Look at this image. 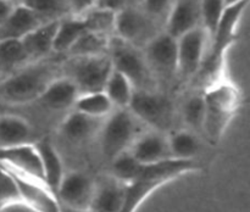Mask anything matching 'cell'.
<instances>
[{"mask_svg":"<svg viewBox=\"0 0 250 212\" xmlns=\"http://www.w3.org/2000/svg\"><path fill=\"white\" fill-rule=\"evenodd\" d=\"M128 109L149 128L166 133L172 127L175 118L173 104L158 89L134 90Z\"/></svg>","mask_w":250,"mask_h":212,"instance_id":"5b68a950","label":"cell"},{"mask_svg":"<svg viewBox=\"0 0 250 212\" xmlns=\"http://www.w3.org/2000/svg\"><path fill=\"white\" fill-rule=\"evenodd\" d=\"M127 6V0H95L94 7L117 14Z\"/></svg>","mask_w":250,"mask_h":212,"instance_id":"d590c367","label":"cell"},{"mask_svg":"<svg viewBox=\"0 0 250 212\" xmlns=\"http://www.w3.org/2000/svg\"><path fill=\"white\" fill-rule=\"evenodd\" d=\"M45 21L60 19L71 15L67 0H23L22 2Z\"/></svg>","mask_w":250,"mask_h":212,"instance_id":"4dcf8cb0","label":"cell"},{"mask_svg":"<svg viewBox=\"0 0 250 212\" xmlns=\"http://www.w3.org/2000/svg\"><path fill=\"white\" fill-rule=\"evenodd\" d=\"M29 62L21 39H0V75L2 78Z\"/></svg>","mask_w":250,"mask_h":212,"instance_id":"cb8c5ba5","label":"cell"},{"mask_svg":"<svg viewBox=\"0 0 250 212\" xmlns=\"http://www.w3.org/2000/svg\"><path fill=\"white\" fill-rule=\"evenodd\" d=\"M61 212H89V211H88V210H75V209H70V207L61 206Z\"/></svg>","mask_w":250,"mask_h":212,"instance_id":"74e56055","label":"cell"},{"mask_svg":"<svg viewBox=\"0 0 250 212\" xmlns=\"http://www.w3.org/2000/svg\"><path fill=\"white\" fill-rule=\"evenodd\" d=\"M171 157L176 160L198 161L203 151L202 136L190 129H178L167 134Z\"/></svg>","mask_w":250,"mask_h":212,"instance_id":"7402d4cb","label":"cell"},{"mask_svg":"<svg viewBox=\"0 0 250 212\" xmlns=\"http://www.w3.org/2000/svg\"><path fill=\"white\" fill-rule=\"evenodd\" d=\"M127 184L112 175L95 182L89 212H121L126 197Z\"/></svg>","mask_w":250,"mask_h":212,"instance_id":"5bb4252c","label":"cell"},{"mask_svg":"<svg viewBox=\"0 0 250 212\" xmlns=\"http://www.w3.org/2000/svg\"><path fill=\"white\" fill-rule=\"evenodd\" d=\"M54 78L55 68L50 65L41 61L29 62L0 80V99L11 104L37 101Z\"/></svg>","mask_w":250,"mask_h":212,"instance_id":"7a4b0ae2","label":"cell"},{"mask_svg":"<svg viewBox=\"0 0 250 212\" xmlns=\"http://www.w3.org/2000/svg\"><path fill=\"white\" fill-rule=\"evenodd\" d=\"M58 24L59 19L46 21L21 39L31 62L42 61L53 53Z\"/></svg>","mask_w":250,"mask_h":212,"instance_id":"ffe728a7","label":"cell"},{"mask_svg":"<svg viewBox=\"0 0 250 212\" xmlns=\"http://www.w3.org/2000/svg\"><path fill=\"white\" fill-rule=\"evenodd\" d=\"M21 205V196H20L19 187L14 174L0 163V210L6 207Z\"/></svg>","mask_w":250,"mask_h":212,"instance_id":"d6a6232c","label":"cell"},{"mask_svg":"<svg viewBox=\"0 0 250 212\" xmlns=\"http://www.w3.org/2000/svg\"><path fill=\"white\" fill-rule=\"evenodd\" d=\"M110 40H111V37H107L105 34L95 33V32L85 31L78 38L75 45L71 48L68 54L71 55V58L107 54L109 53Z\"/></svg>","mask_w":250,"mask_h":212,"instance_id":"4316f807","label":"cell"},{"mask_svg":"<svg viewBox=\"0 0 250 212\" xmlns=\"http://www.w3.org/2000/svg\"><path fill=\"white\" fill-rule=\"evenodd\" d=\"M2 79V76L1 75H0V80H1Z\"/></svg>","mask_w":250,"mask_h":212,"instance_id":"60d3db41","label":"cell"},{"mask_svg":"<svg viewBox=\"0 0 250 212\" xmlns=\"http://www.w3.org/2000/svg\"><path fill=\"white\" fill-rule=\"evenodd\" d=\"M16 5L14 2L9 1V0H0V24L4 23L6 21L7 17L10 16L12 11H14Z\"/></svg>","mask_w":250,"mask_h":212,"instance_id":"8d00e7d4","label":"cell"},{"mask_svg":"<svg viewBox=\"0 0 250 212\" xmlns=\"http://www.w3.org/2000/svg\"><path fill=\"white\" fill-rule=\"evenodd\" d=\"M237 1H241V0H226V4L231 5V4H234V2H237Z\"/></svg>","mask_w":250,"mask_h":212,"instance_id":"ab89813d","label":"cell"},{"mask_svg":"<svg viewBox=\"0 0 250 212\" xmlns=\"http://www.w3.org/2000/svg\"><path fill=\"white\" fill-rule=\"evenodd\" d=\"M0 163L14 172L44 182L41 157L34 143L0 149Z\"/></svg>","mask_w":250,"mask_h":212,"instance_id":"7c38bea8","label":"cell"},{"mask_svg":"<svg viewBox=\"0 0 250 212\" xmlns=\"http://www.w3.org/2000/svg\"><path fill=\"white\" fill-rule=\"evenodd\" d=\"M33 143L38 150L39 157H41L44 183L56 195L59 185H60L61 180L66 173L62 157L60 156V153L49 136H44V138L38 139Z\"/></svg>","mask_w":250,"mask_h":212,"instance_id":"e0dca14e","label":"cell"},{"mask_svg":"<svg viewBox=\"0 0 250 212\" xmlns=\"http://www.w3.org/2000/svg\"><path fill=\"white\" fill-rule=\"evenodd\" d=\"M85 31L87 29L80 16L68 15L59 19L55 40H54V53L68 54L71 48Z\"/></svg>","mask_w":250,"mask_h":212,"instance_id":"603a6c76","label":"cell"},{"mask_svg":"<svg viewBox=\"0 0 250 212\" xmlns=\"http://www.w3.org/2000/svg\"><path fill=\"white\" fill-rule=\"evenodd\" d=\"M129 151L144 165H151L172 158L168 148L167 134L156 129L142 132L133 141Z\"/></svg>","mask_w":250,"mask_h":212,"instance_id":"4fadbf2b","label":"cell"},{"mask_svg":"<svg viewBox=\"0 0 250 212\" xmlns=\"http://www.w3.org/2000/svg\"><path fill=\"white\" fill-rule=\"evenodd\" d=\"M9 1L14 2L15 5H19V4H22V2H23V0H9Z\"/></svg>","mask_w":250,"mask_h":212,"instance_id":"f35d334b","label":"cell"},{"mask_svg":"<svg viewBox=\"0 0 250 212\" xmlns=\"http://www.w3.org/2000/svg\"><path fill=\"white\" fill-rule=\"evenodd\" d=\"M97 180L83 171H68L56 192L61 206L75 210H88Z\"/></svg>","mask_w":250,"mask_h":212,"instance_id":"30bf717a","label":"cell"},{"mask_svg":"<svg viewBox=\"0 0 250 212\" xmlns=\"http://www.w3.org/2000/svg\"><path fill=\"white\" fill-rule=\"evenodd\" d=\"M182 118L186 128L202 136L204 124V97L203 90L197 89L186 99L182 106ZM203 138V136H202Z\"/></svg>","mask_w":250,"mask_h":212,"instance_id":"f1b7e54d","label":"cell"},{"mask_svg":"<svg viewBox=\"0 0 250 212\" xmlns=\"http://www.w3.org/2000/svg\"><path fill=\"white\" fill-rule=\"evenodd\" d=\"M80 95L77 85L71 78L56 77L46 85L37 101L50 111H65L73 109L75 102Z\"/></svg>","mask_w":250,"mask_h":212,"instance_id":"2e32d148","label":"cell"},{"mask_svg":"<svg viewBox=\"0 0 250 212\" xmlns=\"http://www.w3.org/2000/svg\"><path fill=\"white\" fill-rule=\"evenodd\" d=\"M155 26L156 22L143 9L127 5L116 14L115 34L117 38L141 48L158 33Z\"/></svg>","mask_w":250,"mask_h":212,"instance_id":"9c48e42d","label":"cell"},{"mask_svg":"<svg viewBox=\"0 0 250 212\" xmlns=\"http://www.w3.org/2000/svg\"><path fill=\"white\" fill-rule=\"evenodd\" d=\"M44 22H46L45 19L33 10L19 4L6 21L0 24V39H22Z\"/></svg>","mask_w":250,"mask_h":212,"instance_id":"d6986e66","label":"cell"},{"mask_svg":"<svg viewBox=\"0 0 250 212\" xmlns=\"http://www.w3.org/2000/svg\"><path fill=\"white\" fill-rule=\"evenodd\" d=\"M114 70L109 53L94 56H78L67 65V77L77 85L80 94L103 92Z\"/></svg>","mask_w":250,"mask_h":212,"instance_id":"8992f818","label":"cell"},{"mask_svg":"<svg viewBox=\"0 0 250 212\" xmlns=\"http://www.w3.org/2000/svg\"><path fill=\"white\" fill-rule=\"evenodd\" d=\"M80 17L82 19L87 31L105 34L107 37L115 34V22H116L115 12L92 7Z\"/></svg>","mask_w":250,"mask_h":212,"instance_id":"f546056e","label":"cell"},{"mask_svg":"<svg viewBox=\"0 0 250 212\" xmlns=\"http://www.w3.org/2000/svg\"><path fill=\"white\" fill-rule=\"evenodd\" d=\"M142 2H143L142 9L149 17H151L156 23L160 21H164L165 23L173 0H142Z\"/></svg>","mask_w":250,"mask_h":212,"instance_id":"836d02e7","label":"cell"},{"mask_svg":"<svg viewBox=\"0 0 250 212\" xmlns=\"http://www.w3.org/2000/svg\"><path fill=\"white\" fill-rule=\"evenodd\" d=\"M199 6L202 27L207 31L210 39L226 9V0H199Z\"/></svg>","mask_w":250,"mask_h":212,"instance_id":"1f68e13d","label":"cell"},{"mask_svg":"<svg viewBox=\"0 0 250 212\" xmlns=\"http://www.w3.org/2000/svg\"><path fill=\"white\" fill-rule=\"evenodd\" d=\"M141 121L129 109H115L103 122L99 132L100 149L107 161L129 150L137 136L142 133Z\"/></svg>","mask_w":250,"mask_h":212,"instance_id":"3957f363","label":"cell"},{"mask_svg":"<svg viewBox=\"0 0 250 212\" xmlns=\"http://www.w3.org/2000/svg\"><path fill=\"white\" fill-rule=\"evenodd\" d=\"M73 110L95 118H106L115 110L106 94L103 92L83 93L78 95Z\"/></svg>","mask_w":250,"mask_h":212,"instance_id":"484cf974","label":"cell"},{"mask_svg":"<svg viewBox=\"0 0 250 212\" xmlns=\"http://www.w3.org/2000/svg\"><path fill=\"white\" fill-rule=\"evenodd\" d=\"M143 53L156 80L177 77V39L166 31L158 32L146 45Z\"/></svg>","mask_w":250,"mask_h":212,"instance_id":"ba28073f","label":"cell"},{"mask_svg":"<svg viewBox=\"0 0 250 212\" xmlns=\"http://www.w3.org/2000/svg\"><path fill=\"white\" fill-rule=\"evenodd\" d=\"M134 90L136 88L133 87L131 80L115 68L110 73L104 88V93L115 109H128Z\"/></svg>","mask_w":250,"mask_h":212,"instance_id":"d4e9b609","label":"cell"},{"mask_svg":"<svg viewBox=\"0 0 250 212\" xmlns=\"http://www.w3.org/2000/svg\"><path fill=\"white\" fill-rule=\"evenodd\" d=\"M9 171L16 179L22 206L32 210L33 212H61V205L55 193L48 188L45 183L20 174L11 170Z\"/></svg>","mask_w":250,"mask_h":212,"instance_id":"8fae6325","label":"cell"},{"mask_svg":"<svg viewBox=\"0 0 250 212\" xmlns=\"http://www.w3.org/2000/svg\"><path fill=\"white\" fill-rule=\"evenodd\" d=\"M105 118H95L73 110L60 123L59 132L72 143H83L98 135Z\"/></svg>","mask_w":250,"mask_h":212,"instance_id":"ac0fdd59","label":"cell"},{"mask_svg":"<svg viewBox=\"0 0 250 212\" xmlns=\"http://www.w3.org/2000/svg\"><path fill=\"white\" fill-rule=\"evenodd\" d=\"M68 6H70L71 15L75 16H81L88 10L94 7L95 0H67Z\"/></svg>","mask_w":250,"mask_h":212,"instance_id":"e575fe53","label":"cell"},{"mask_svg":"<svg viewBox=\"0 0 250 212\" xmlns=\"http://www.w3.org/2000/svg\"><path fill=\"white\" fill-rule=\"evenodd\" d=\"M115 70L126 76L136 90L158 89V80L141 48L120 38H111L109 46Z\"/></svg>","mask_w":250,"mask_h":212,"instance_id":"277c9868","label":"cell"},{"mask_svg":"<svg viewBox=\"0 0 250 212\" xmlns=\"http://www.w3.org/2000/svg\"><path fill=\"white\" fill-rule=\"evenodd\" d=\"M209 36L202 26L177 38V77L189 82L199 72L209 48Z\"/></svg>","mask_w":250,"mask_h":212,"instance_id":"52a82bcc","label":"cell"},{"mask_svg":"<svg viewBox=\"0 0 250 212\" xmlns=\"http://www.w3.org/2000/svg\"><path fill=\"white\" fill-rule=\"evenodd\" d=\"M198 26H202L199 0H173L164 31L177 39Z\"/></svg>","mask_w":250,"mask_h":212,"instance_id":"9a60e30c","label":"cell"},{"mask_svg":"<svg viewBox=\"0 0 250 212\" xmlns=\"http://www.w3.org/2000/svg\"><path fill=\"white\" fill-rule=\"evenodd\" d=\"M33 143V127L16 115H0V149Z\"/></svg>","mask_w":250,"mask_h":212,"instance_id":"44dd1931","label":"cell"},{"mask_svg":"<svg viewBox=\"0 0 250 212\" xmlns=\"http://www.w3.org/2000/svg\"><path fill=\"white\" fill-rule=\"evenodd\" d=\"M204 124L202 136L216 145L229 128L239 106V92L231 82L222 79L203 90Z\"/></svg>","mask_w":250,"mask_h":212,"instance_id":"6da1fadb","label":"cell"},{"mask_svg":"<svg viewBox=\"0 0 250 212\" xmlns=\"http://www.w3.org/2000/svg\"><path fill=\"white\" fill-rule=\"evenodd\" d=\"M144 163L137 160L129 150L120 154L110 161V175L121 180L125 184L138 179L143 171Z\"/></svg>","mask_w":250,"mask_h":212,"instance_id":"83f0119b","label":"cell"}]
</instances>
